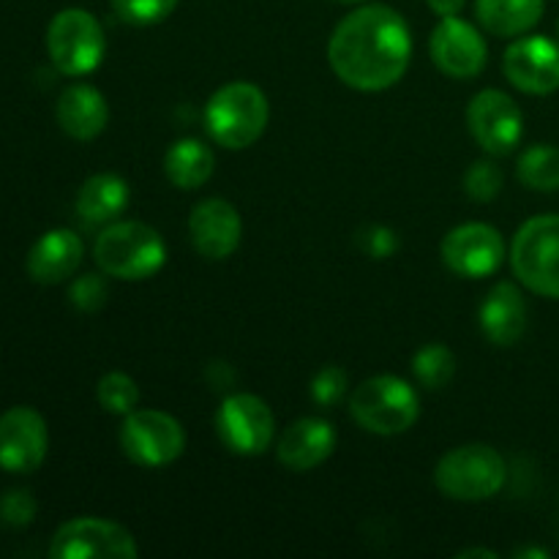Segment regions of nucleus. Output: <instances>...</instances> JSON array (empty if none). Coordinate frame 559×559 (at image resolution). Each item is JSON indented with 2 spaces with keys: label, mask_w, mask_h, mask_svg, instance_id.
Returning a JSON list of instances; mask_svg holds the SVG:
<instances>
[{
  "label": "nucleus",
  "mask_w": 559,
  "mask_h": 559,
  "mask_svg": "<svg viewBox=\"0 0 559 559\" xmlns=\"http://www.w3.org/2000/svg\"><path fill=\"white\" fill-rule=\"evenodd\" d=\"M413 36L407 20L391 5H360L344 16L328 44V60L344 85L355 91H385L409 69Z\"/></svg>",
  "instance_id": "1"
},
{
  "label": "nucleus",
  "mask_w": 559,
  "mask_h": 559,
  "mask_svg": "<svg viewBox=\"0 0 559 559\" xmlns=\"http://www.w3.org/2000/svg\"><path fill=\"white\" fill-rule=\"evenodd\" d=\"M93 260L107 276L120 282H142L156 276L167 260L162 235L142 222L109 224L93 246Z\"/></svg>",
  "instance_id": "2"
},
{
  "label": "nucleus",
  "mask_w": 559,
  "mask_h": 559,
  "mask_svg": "<svg viewBox=\"0 0 559 559\" xmlns=\"http://www.w3.org/2000/svg\"><path fill=\"white\" fill-rule=\"evenodd\" d=\"M271 107L265 93L251 82H229L218 87L205 109L207 134L227 151H243L254 145L265 131Z\"/></svg>",
  "instance_id": "3"
},
{
  "label": "nucleus",
  "mask_w": 559,
  "mask_h": 559,
  "mask_svg": "<svg viewBox=\"0 0 559 559\" xmlns=\"http://www.w3.org/2000/svg\"><path fill=\"white\" fill-rule=\"evenodd\" d=\"M349 413L371 435H402L418 420V393L407 380L393 374L360 382L349 396Z\"/></svg>",
  "instance_id": "4"
},
{
  "label": "nucleus",
  "mask_w": 559,
  "mask_h": 559,
  "mask_svg": "<svg viewBox=\"0 0 559 559\" xmlns=\"http://www.w3.org/2000/svg\"><path fill=\"white\" fill-rule=\"evenodd\" d=\"M506 459L491 445H478V442L448 451L435 473L437 489L462 502L489 500L506 486Z\"/></svg>",
  "instance_id": "5"
},
{
  "label": "nucleus",
  "mask_w": 559,
  "mask_h": 559,
  "mask_svg": "<svg viewBox=\"0 0 559 559\" xmlns=\"http://www.w3.org/2000/svg\"><path fill=\"white\" fill-rule=\"evenodd\" d=\"M511 265L535 295L559 298V216H535L516 233Z\"/></svg>",
  "instance_id": "6"
},
{
  "label": "nucleus",
  "mask_w": 559,
  "mask_h": 559,
  "mask_svg": "<svg viewBox=\"0 0 559 559\" xmlns=\"http://www.w3.org/2000/svg\"><path fill=\"white\" fill-rule=\"evenodd\" d=\"M102 22L85 9H63L47 27V52L55 69L66 76H85L98 69L104 58Z\"/></svg>",
  "instance_id": "7"
},
{
  "label": "nucleus",
  "mask_w": 559,
  "mask_h": 559,
  "mask_svg": "<svg viewBox=\"0 0 559 559\" xmlns=\"http://www.w3.org/2000/svg\"><path fill=\"white\" fill-rule=\"evenodd\" d=\"M120 448L140 467H164L186 451V431L162 409H134L120 426Z\"/></svg>",
  "instance_id": "8"
},
{
  "label": "nucleus",
  "mask_w": 559,
  "mask_h": 559,
  "mask_svg": "<svg viewBox=\"0 0 559 559\" xmlns=\"http://www.w3.org/2000/svg\"><path fill=\"white\" fill-rule=\"evenodd\" d=\"M136 555L140 549L129 530L93 516L60 524L49 544L52 559H134Z\"/></svg>",
  "instance_id": "9"
},
{
  "label": "nucleus",
  "mask_w": 559,
  "mask_h": 559,
  "mask_svg": "<svg viewBox=\"0 0 559 559\" xmlns=\"http://www.w3.org/2000/svg\"><path fill=\"white\" fill-rule=\"evenodd\" d=\"M216 431L224 445L238 456H260L271 448L276 435V420L271 407L260 396L235 393L224 399L216 413Z\"/></svg>",
  "instance_id": "10"
},
{
  "label": "nucleus",
  "mask_w": 559,
  "mask_h": 559,
  "mask_svg": "<svg viewBox=\"0 0 559 559\" xmlns=\"http://www.w3.org/2000/svg\"><path fill=\"white\" fill-rule=\"evenodd\" d=\"M467 126L489 156H508L524 134V115L508 93L489 87L469 102Z\"/></svg>",
  "instance_id": "11"
},
{
  "label": "nucleus",
  "mask_w": 559,
  "mask_h": 559,
  "mask_svg": "<svg viewBox=\"0 0 559 559\" xmlns=\"http://www.w3.org/2000/svg\"><path fill=\"white\" fill-rule=\"evenodd\" d=\"M506 260V240L491 224L469 222L453 227L442 240V262L464 278L491 276Z\"/></svg>",
  "instance_id": "12"
},
{
  "label": "nucleus",
  "mask_w": 559,
  "mask_h": 559,
  "mask_svg": "<svg viewBox=\"0 0 559 559\" xmlns=\"http://www.w3.org/2000/svg\"><path fill=\"white\" fill-rule=\"evenodd\" d=\"M47 420L33 407H11L0 415V469L27 475L47 459Z\"/></svg>",
  "instance_id": "13"
},
{
  "label": "nucleus",
  "mask_w": 559,
  "mask_h": 559,
  "mask_svg": "<svg viewBox=\"0 0 559 559\" xmlns=\"http://www.w3.org/2000/svg\"><path fill=\"white\" fill-rule=\"evenodd\" d=\"M431 60L442 74L453 80H469L486 69L489 47L478 27L464 22L462 16H442L431 33Z\"/></svg>",
  "instance_id": "14"
},
{
  "label": "nucleus",
  "mask_w": 559,
  "mask_h": 559,
  "mask_svg": "<svg viewBox=\"0 0 559 559\" xmlns=\"http://www.w3.org/2000/svg\"><path fill=\"white\" fill-rule=\"evenodd\" d=\"M502 69L513 87L546 96L559 87V41L549 36H524L506 49Z\"/></svg>",
  "instance_id": "15"
},
{
  "label": "nucleus",
  "mask_w": 559,
  "mask_h": 559,
  "mask_svg": "<svg viewBox=\"0 0 559 559\" xmlns=\"http://www.w3.org/2000/svg\"><path fill=\"white\" fill-rule=\"evenodd\" d=\"M189 233L191 243L205 260H227L238 249L243 222H240V213L235 211L233 202L211 197L191 211Z\"/></svg>",
  "instance_id": "16"
},
{
  "label": "nucleus",
  "mask_w": 559,
  "mask_h": 559,
  "mask_svg": "<svg viewBox=\"0 0 559 559\" xmlns=\"http://www.w3.org/2000/svg\"><path fill=\"white\" fill-rule=\"evenodd\" d=\"M336 451V431L322 418H300L284 429L276 445L278 462L293 473H309L320 467Z\"/></svg>",
  "instance_id": "17"
},
{
  "label": "nucleus",
  "mask_w": 559,
  "mask_h": 559,
  "mask_svg": "<svg viewBox=\"0 0 559 559\" xmlns=\"http://www.w3.org/2000/svg\"><path fill=\"white\" fill-rule=\"evenodd\" d=\"M82 238L71 229H49L27 251V276L38 284H60L80 267Z\"/></svg>",
  "instance_id": "18"
},
{
  "label": "nucleus",
  "mask_w": 559,
  "mask_h": 559,
  "mask_svg": "<svg viewBox=\"0 0 559 559\" xmlns=\"http://www.w3.org/2000/svg\"><path fill=\"white\" fill-rule=\"evenodd\" d=\"M55 118H58L60 129H63L71 140L91 142L107 129V98H104L93 85L76 82V85L66 87V91L60 93L58 107H55Z\"/></svg>",
  "instance_id": "19"
},
{
  "label": "nucleus",
  "mask_w": 559,
  "mask_h": 559,
  "mask_svg": "<svg viewBox=\"0 0 559 559\" xmlns=\"http://www.w3.org/2000/svg\"><path fill=\"white\" fill-rule=\"evenodd\" d=\"M480 328L497 347H511L527 328V304L516 284L500 282L491 287L480 306Z\"/></svg>",
  "instance_id": "20"
},
{
  "label": "nucleus",
  "mask_w": 559,
  "mask_h": 559,
  "mask_svg": "<svg viewBox=\"0 0 559 559\" xmlns=\"http://www.w3.org/2000/svg\"><path fill=\"white\" fill-rule=\"evenodd\" d=\"M129 205V183L120 175L98 173L82 183L76 194V213L87 224H107Z\"/></svg>",
  "instance_id": "21"
},
{
  "label": "nucleus",
  "mask_w": 559,
  "mask_h": 559,
  "mask_svg": "<svg viewBox=\"0 0 559 559\" xmlns=\"http://www.w3.org/2000/svg\"><path fill=\"white\" fill-rule=\"evenodd\" d=\"M546 0H475L478 22L500 38L524 36L540 22Z\"/></svg>",
  "instance_id": "22"
},
{
  "label": "nucleus",
  "mask_w": 559,
  "mask_h": 559,
  "mask_svg": "<svg viewBox=\"0 0 559 559\" xmlns=\"http://www.w3.org/2000/svg\"><path fill=\"white\" fill-rule=\"evenodd\" d=\"M213 169H216V156L200 140H178L164 156V173L183 191L205 186Z\"/></svg>",
  "instance_id": "23"
},
{
  "label": "nucleus",
  "mask_w": 559,
  "mask_h": 559,
  "mask_svg": "<svg viewBox=\"0 0 559 559\" xmlns=\"http://www.w3.org/2000/svg\"><path fill=\"white\" fill-rule=\"evenodd\" d=\"M519 180L533 191H559V147L533 145L519 158Z\"/></svg>",
  "instance_id": "24"
},
{
  "label": "nucleus",
  "mask_w": 559,
  "mask_h": 559,
  "mask_svg": "<svg viewBox=\"0 0 559 559\" xmlns=\"http://www.w3.org/2000/svg\"><path fill=\"white\" fill-rule=\"evenodd\" d=\"M413 371L420 385L442 388L451 382L453 371H456V358L445 344H426L415 353Z\"/></svg>",
  "instance_id": "25"
},
{
  "label": "nucleus",
  "mask_w": 559,
  "mask_h": 559,
  "mask_svg": "<svg viewBox=\"0 0 559 559\" xmlns=\"http://www.w3.org/2000/svg\"><path fill=\"white\" fill-rule=\"evenodd\" d=\"M96 396H98V404H102L107 413L123 415L126 418V415L136 409V402H140V388H136V382L131 380L129 374H123V371H109V374H104L102 380H98Z\"/></svg>",
  "instance_id": "26"
},
{
  "label": "nucleus",
  "mask_w": 559,
  "mask_h": 559,
  "mask_svg": "<svg viewBox=\"0 0 559 559\" xmlns=\"http://www.w3.org/2000/svg\"><path fill=\"white\" fill-rule=\"evenodd\" d=\"M112 9L129 25H156L178 9V0H112Z\"/></svg>",
  "instance_id": "27"
},
{
  "label": "nucleus",
  "mask_w": 559,
  "mask_h": 559,
  "mask_svg": "<svg viewBox=\"0 0 559 559\" xmlns=\"http://www.w3.org/2000/svg\"><path fill=\"white\" fill-rule=\"evenodd\" d=\"M464 191H467L469 200L491 202L502 191V169L489 158L475 162L464 175Z\"/></svg>",
  "instance_id": "28"
},
{
  "label": "nucleus",
  "mask_w": 559,
  "mask_h": 559,
  "mask_svg": "<svg viewBox=\"0 0 559 559\" xmlns=\"http://www.w3.org/2000/svg\"><path fill=\"white\" fill-rule=\"evenodd\" d=\"M36 497L27 489H9L0 497V524L5 527H27L36 519Z\"/></svg>",
  "instance_id": "29"
},
{
  "label": "nucleus",
  "mask_w": 559,
  "mask_h": 559,
  "mask_svg": "<svg viewBox=\"0 0 559 559\" xmlns=\"http://www.w3.org/2000/svg\"><path fill=\"white\" fill-rule=\"evenodd\" d=\"M107 282L98 273H85V276L76 278L69 289V300L76 311H98L104 304H107Z\"/></svg>",
  "instance_id": "30"
},
{
  "label": "nucleus",
  "mask_w": 559,
  "mask_h": 559,
  "mask_svg": "<svg viewBox=\"0 0 559 559\" xmlns=\"http://www.w3.org/2000/svg\"><path fill=\"white\" fill-rule=\"evenodd\" d=\"M344 393H347V374H344L338 366H325V369L314 377V382H311V396H314V402L322 404V407L338 404L344 399Z\"/></svg>",
  "instance_id": "31"
},
{
  "label": "nucleus",
  "mask_w": 559,
  "mask_h": 559,
  "mask_svg": "<svg viewBox=\"0 0 559 559\" xmlns=\"http://www.w3.org/2000/svg\"><path fill=\"white\" fill-rule=\"evenodd\" d=\"M399 249V238L391 227H369L364 229V251L366 254L377 257V260H385L393 257Z\"/></svg>",
  "instance_id": "32"
},
{
  "label": "nucleus",
  "mask_w": 559,
  "mask_h": 559,
  "mask_svg": "<svg viewBox=\"0 0 559 559\" xmlns=\"http://www.w3.org/2000/svg\"><path fill=\"white\" fill-rule=\"evenodd\" d=\"M426 3H429V9L442 20V16H459V11L464 9L467 0H426Z\"/></svg>",
  "instance_id": "33"
},
{
  "label": "nucleus",
  "mask_w": 559,
  "mask_h": 559,
  "mask_svg": "<svg viewBox=\"0 0 559 559\" xmlns=\"http://www.w3.org/2000/svg\"><path fill=\"white\" fill-rule=\"evenodd\" d=\"M462 559H469V557H489V559H495L497 555L495 551H486V549H467V551H462V555H459Z\"/></svg>",
  "instance_id": "34"
},
{
  "label": "nucleus",
  "mask_w": 559,
  "mask_h": 559,
  "mask_svg": "<svg viewBox=\"0 0 559 559\" xmlns=\"http://www.w3.org/2000/svg\"><path fill=\"white\" fill-rule=\"evenodd\" d=\"M516 557H540V559H546V557H549V551H544V549H524V551H516Z\"/></svg>",
  "instance_id": "35"
},
{
  "label": "nucleus",
  "mask_w": 559,
  "mask_h": 559,
  "mask_svg": "<svg viewBox=\"0 0 559 559\" xmlns=\"http://www.w3.org/2000/svg\"><path fill=\"white\" fill-rule=\"evenodd\" d=\"M338 3H364V0H338Z\"/></svg>",
  "instance_id": "36"
},
{
  "label": "nucleus",
  "mask_w": 559,
  "mask_h": 559,
  "mask_svg": "<svg viewBox=\"0 0 559 559\" xmlns=\"http://www.w3.org/2000/svg\"><path fill=\"white\" fill-rule=\"evenodd\" d=\"M557 41H559V20H557Z\"/></svg>",
  "instance_id": "37"
}]
</instances>
